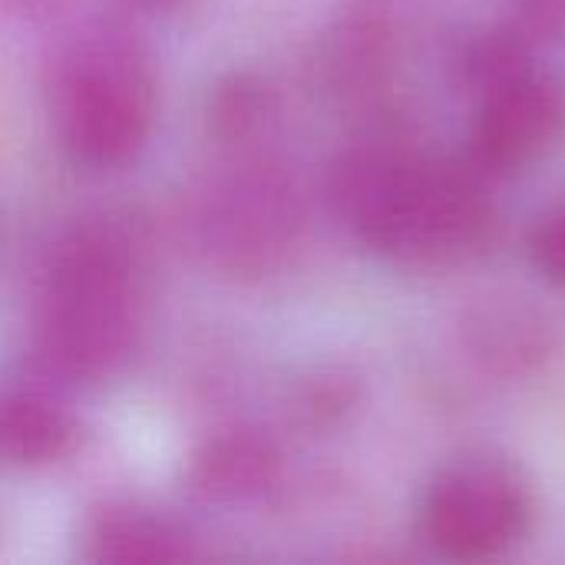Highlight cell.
<instances>
[{"instance_id":"6da1fadb","label":"cell","mask_w":565,"mask_h":565,"mask_svg":"<svg viewBox=\"0 0 565 565\" xmlns=\"http://www.w3.org/2000/svg\"><path fill=\"white\" fill-rule=\"evenodd\" d=\"M338 202L371 248L401 262H447L487 228L470 175L404 149L354 152L338 172Z\"/></svg>"},{"instance_id":"7a4b0ae2","label":"cell","mask_w":565,"mask_h":565,"mask_svg":"<svg viewBox=\"0 0 565 565\" xmlns=\"http://www.w3.org/2000/svg\"><path fill=\"white\" fill-rule=\"evenodd\" d=\"M136 278L119 238L86 232L56 255L43 291L40 344L53 367L76 377L109 374L132 348Z\"/></svg>"},{"instance_id":"3957f363","label":"cell","mask_w":565,"mask_h":565,"mask_svg":"<svg viewBox=\"0 0 565 565\" xmlns=\"http://www.w3.org/2000/svg\"><path fill=\"white\" fill-rule=\"evenodd\" d=\"M53 113L56 132L76 162L93 169L122 166L152 129V73L132 46L86 43L60 70Z\"/></svg>"},{"instance_id":"277c9868","label":"cell","mask_w":565,"mask_h":565,"mask_svg":"<svg viewBox=\"0 0 565 565\" xmlns=\"http://www.w3.org/2000/svg\"><path fill=\"white\" fill-rule=\"evenodd\" d=\"M530 526V493L520 477L490 460L460 463L434 480L424 500V540L447 559L480 563L507 553Z\"/></svg>"},{"instance_id":"5b68a950","label":"cell","mask_w":565,"mask_h":565,"mask_svg":"<svg viewBox=\"0 0 565 565\" xmlns=\"http://www.w3.org/2000/svg\"><path fill=\"white\" fill-rule=\"evenodd\" d=\"M563 86L540 73H503L487 96L470 139V156L487 172L536 162L563 132Z\"/></svg>"},{"instance_id":"8992f818","label":"cell","mask_w":565,"mask_h":565,"mask_svg":"<svg viewBox=\"0 0 565 565\" xmlns=\"http://www.w3.org/2000/svg\"><path fill=\"white\" fill-rule=\"evenodd\" d=\"M93 546H96V559H109V563H172L185 556L179 536L132 513L106 516L93 533Z\"/></svg>"},{"instance_id":"52a82bcc","label":"cell","mask_w":565,"mask_h":565,"mask_svg":"<svg viewBox=\"0 0 565 565\" xmlns=\"http://www.w3.org/2000/svg\"><path fill=\"white\" fill-rule=\"evenodd\" d=\"M66 437V420L40 401H13L0 411V440L20 460L56 457Z\"/></svg>"},{"instance_id":"ba28073f","label":"cell","mask_w":565,"mask_h":565,"mask_svg":"<svg viewBox=\"0 0 565 565\" xmlns=\"http://www.w3.org/2000/svg\"><path fill=\"white\" fill-rule=\"evenodd\" d=\"M258 467H262V457L252 447L238 444V447L212 454V460H209V483H212L215 493L238 490V483H252L255 480Z\"/></svg>"},{"instance_id":"9c48e42d","label":"cell","mask_w":565,"mask_h":565,"mask_svg":"<svg viewBox=\"0 0 565 565\" xmlns=\"http://www.w3.org/2000/svg\"><path fill=\"white\" fill-rule=\"evenodd\" d=\"M533 255H536V265L546 278L565 285V209L556 212L540 232H536V242H533Z\"/></svg>"}]
</instances>
